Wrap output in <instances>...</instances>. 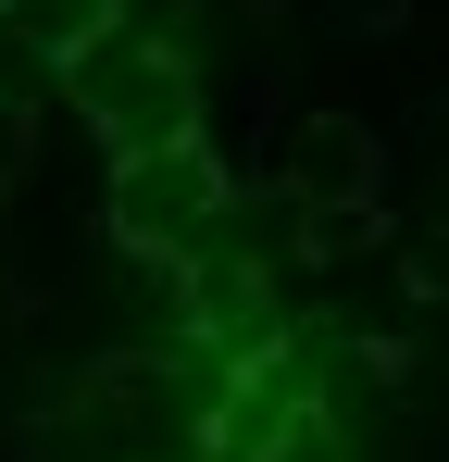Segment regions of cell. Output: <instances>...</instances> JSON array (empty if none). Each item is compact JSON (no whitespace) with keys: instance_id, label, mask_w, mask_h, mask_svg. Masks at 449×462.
Returning a JSON list of instances; mask_svg holds the SVG:
<instances>
[{"instance_id":"4","label":"cell","mask_w":449,"mask_h":462,"mask_svg":"<svg viewBox=\"0 0 449 462\" xmlns=\"http://www.w3.org/2000/svg\"><path fill=\"white\" fill-rule=\"evenodd\" d=\"M288 188L312 200V213H374V138L362 125H299Z\"/></svg>"},{"instance_id":"2","label":"cell","mask_w":449,"mask_h":462,"mask_svg":"<svg viewBox=\"0 0 449 462\" xmlns=\"http://www.w3.org/2000/svg\"><path fill=\"white\" fill-rule=\"evenodd\" d=\"M63 113L100 151H162V138H200V63L175 38H87L63 63Z\"/></svg>"},{"instance_id":"3","label":"cell","mask_w":449,"mask_h":462,"mask_svg":"<svg viewBox=\"0 0 449 462\" xmlns=\"http://www.w3.org/2000/svg\"><path fill=\"white\" fill-rule=\"evenodd\" d=\"M175 325H188V350H200L213 375L275 363V350H288V288H275L262 237H213V250H188V263H175Z\"/></svg>"},{"instance_id":"6","label":"cell","mask_w":449,"mask_h":462,"mask_svg":"<svg viewBox=\"0 0 449 462\" xmlns=\"http://www.w3.org/2000/svg\"><path fill=\"white\" fill-rule=\"evenodd\" d=\"M0 25H13V0H0Z\"/></svg>"},{"instance_id":"1","label":"cell","mask_w":449,"mask_h":462,"mask_svg":"<svg viewBox=\"0 0 449 462\" xmlns=\"http://www.w3.org/2000/svg\"><path fill=\"white\" fill-rule=\"evenodd\" d=\"M224 213H237V175L213 162V138H162V151H113V188H100V237L125 263H188L213 250Z\"/></svg>"},{"instance_id":"5","label":"cell","mask_w":449,"mask_h":462,"mask_svg":"<svg viewBox=\"0 0 449 462\" xmlns=\"http://www.w3.org/2000/svg\"><path fill=\"white\" fill-rule=\"evenodd\" d=\"M13 25H25V51L63 76L87 38H113V25H125V0H13Z\"/></svg>"}]
</instances>
